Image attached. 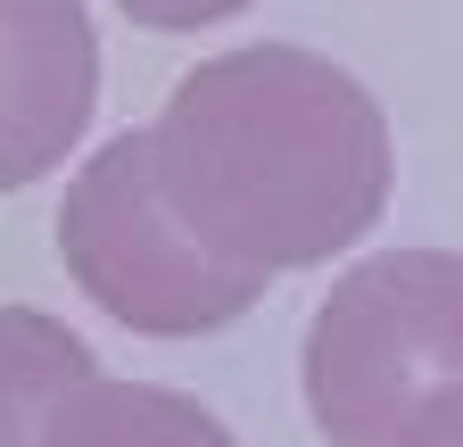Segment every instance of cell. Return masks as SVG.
Segmentation results:
<instances>
[{"instance_id": "cell-7", "label": "cell", "mask_w": 463, "mask_h": 447, "mask_svg": "<svg viewBox=\"0 0 463 447\" xmlns=\"http://www.w3.org/2000/svg\"><path fill=\"white\" fill-rule=\"evenodd\" d=\"M133 25L149 33H199V25H223V17H241L249 0H116Z\"/></svg>"}, {"instance_id": "cell-5", "label": "cell", "mask_w": 463, "mask_h": 447, "mask_svg": "<svg viewBox=\"0 0 463 447\" xmlns=\"http://www.w3.org/2000/svg\"><path fill=\"white\" fill-rule=\"evenodd\" d=\"M33 447H241L199 398H183V389L165 381H75L67 398L50 406L42 439Z\"/></svg>"}, {"instance_id": "cell-2", "label": "cell", "mask_w": 463, "mask_h": 447, "mask_svg": "<svg viewBox=\"0 0 463 447\" xmlns=\"http://www.w3.org/2000/svg\"><path fill=\"white\" fill-rule=\"evenodd\" d=\"M58 257L83 299L141 340H207L265 299V273L215 257L157 175V125H133L83 157L58 207Z\"/></svg>"}, {"instance_id": "cell-3", "label": "cell", "mask_w": 463, "mask_h": 447, "mask_svg": "<svg viewBox=\"0 0 463 447\" xmlns=\"http://www.w3.org/2000/svg\"><path fill=\"white\" fill-rule=\"evenodd\" d=\"M463 389V257L381 249L307 323V414L331 447H397L430 398Z\"/></svg>"}, {"instance_id": "cell-4", "label": "cell", "mask_w": 463, "mask_h": 447, "mask_svg": "<svg viewBox=\"0 0 463 447\" xmlns=\"http://www.w3.org/2000/svg\"><path fill=\"white\" fill-rule=\"evenodd\" d=\"M9 100H0V183L25 191L67 157L99 100V42L83 0H0Z\"/></svg>"}, {"instance_id": "cell-6", "label": "cell", "mask_w": 463, "mask_h": 447, "mask_svg": "<svg viewBox=\"0 0 463 447\" xmlns=\"http://www.w3.org/2000/svg\"><path fill=\"white\" fill-rule=\"evenodd\" d=\"M91 348L67 323H50L42 307H9L0 315V381H9V414H0V447H33L50 406L67 398L75 381H91Z\"/></svg>"}, {"instance_id": "cell-8", "label": "cell", "mask_w": 463, "mask_h": 447, "mask_svg": "<svg viewBox=\"0 0 463 447\" xmlns=\"http://www.w3.org/2000/svg\"><path fill=\"white\" fill-rule=\"evenodd\" d=\"M397 447H463V389H447V398H430L414 423H405Z\"/></svg>"}, {"instance_id": "cell-1", "label": "cell", "mask_w": 463, "mask_h": 447, "mask_svg": "<svg viewBox=\"0 0 463 447\" xmlns=\"http://www.w3.org/2000/svg\"><path fill=\"white\" fill-rule=\"evenodd\" d=\"M157 175L215 257L273 282L331 265L373 233L397 157L381 100L347 67L298 42H249L174 83Z\"/></svg>"}]
</instances>
